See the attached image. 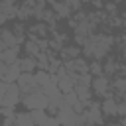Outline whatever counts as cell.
Returning <instances> with one entry per match:
<instances>
[{"label":"cell","instance_id":"d4e9b609","mask_svg":"<svg viewBox=\"0 0 126 126\" xmlns=\"http://www.w3.org/2000/svg\"><path fill=\"white\" fill-rule=\"evenodd\" d=\"M102 71H104V73H114V71H116V65H114L112 61H108V63L102 67Z\"/></svg>","mask_w":126,"mask_h":126},{"label":"cell","instance_id":"e0dca14e","mask_svg":"<svg viewBox=\"0 0 126 126\" xmlns=\"http://www.w3.org/2000/svg\"><path fill=\"white\" fill-rule=\"evenodd\" d=\"M53 4V14L55 16H59V18H63V16H69V8L65 6V4H59V2H51Z\"/></svg>","mask_w":126,"mask_h":126},{"label":"cell","instance_id":"8992f818","mask_svg":"<svg viewBox=\"0 0 126 126\" xmlns=\"http://www.w3.org/2000/svg\"><path fill=\"white\" fill-rule=\"evenodd\" d=\"M108 87H110V81H108L104 75L93 77V81H91V89H94V93H96V94H100V96H104V98L112 96V94L108 93Z\"/></svg>","mask_w":126,"mask_h":126},{"label":"cell","instance_id":"4316f807","mask_svg":"<svg viewBox=\"0 0 126 126\" xmlns=\"http://www.w3.org/2000/svg\"><path fill=\"white\" fill-rule=\"evenodd\" d=\"M106 10H108V14H110L112 18H116V4H110V2H108V4H106Z\"/></svg>","mask_w":126,"mask_h":126},{"label":"cell","instance_id":"f546056e","mask_svg":"<svg viewBox=\"0 0 126 126\" xmlns=\"http://www.w3.org/2000/svg\"><path fill=\"white\" fill-rule=\"evenodd\" d=\"M0 126H16V124H14V120H10V118H4V122H2Z\"/></svg>","mask_w":126,"mask_h":126},{"label":"cell","instance_id":"ffe728a7","mask_svg":"<svg viewBox=\"0 0 126 126\" xmlns=\"http://www.w3.org/2000/svg\"><path fill=\"white\" fill-rule=\"evenodd\" d=\"M45 30H47V28H45L43 24H37V26L30 28V35H35V37H37V35H43V33H45Z\"/></svg>","mask_w":126,"mask_h":126},{"label":"cell","instance_id":"d6a6232c","mask_svg":"<svg viewBox=\"0 0 126 126\" xmlns=\"http://www.w3.org/2000/svg\"><path fill=\"white\" fill-rule=\"evenodd\" d=\"M87 126H94V124H87Z\"/></svg>","mask_w":126,"mask_h":126},{"label":"cell","instance_id":"ba28073f","mask_svg":"<svg viewBox=\"0 0 126 126\" xmlns=\"http://www.w3.org/2000/svg\"><path fill=\"white\" fill-rule=\"evenodd\" d=\"M20 67H18V63H12V65H8V69H6V73L2 75V79L0 81H4L6 85H10V83H16L18 81V77H20Z\"/></svg>","mask_w":126,"mask_h":126},{"label":"cell","instance_id":"f1b7e54d","mask_svg":"<svg viewBox=\"0 0 126 126\" xmlns=\"http://www.w3.org/2000/svg\"><path fill=\"white\" fill-rule=\"evenodd\" d=\"M6 69H8V65H6V63H4L2 59H0V79H2V75L6 73Z\"/></svg>","mask_w":126,"mask_h":126},{"label":"cell","instance_id":"6da1fadb","mask_svg":"<svg viewBox=\"0 0 126 126\" xmlns=\"http://www.w3.org/2000/svg\"><path fill=\"white\" fill-rule=\"evenodd\" d=\"M20 100L24 102V106H26L28 110H45V106H47V98H45V94L41 93V89H35V91H32V93L24 94Z\"/></svg>","mask_w":126,"mask_h":126},{"label":"cell","instance_id":"4fadbf2b","mask_svg":"<svg viewBox=\"0 0 126 126\" xmlns=\"http://www.w3.org/2000/svg\"><path fill=\"white\" fill-rule=\"evenodd\" d=\"M14 124L16 126H33V122L30 118V112H18L14 116Z\"/></svg>","mask_w":126,"mask_h":126},{"label":"cell","instance_id":"7c38bea8","mask_svg":"<svg viewBox=\"0 0 126 126\" xmlns=\"http://www.w3.org/2000/svg\"><path fill=\"white\" fill-rule=\"evenodd\" d=\"M73 93L77 94V100L81 102H89L91 100V87H83V85H75Z\"/></svg>","mask_w":126,"mask_h":126},{"label":"cell","instance_id":"ac0fdd59","mask_svg":"<svg viewBox=\"0 0 126 126\" xmlns=\"http://www.w3.org/2000/svg\"><path fill=\"white\" fill-rule=\"evenodd\" d=\"M89 75H91V77H98V75H102V67H100V63L93 61V63L89 65Z\"/></svg>","mask_w":126,"mask_h":126},{"label":"cell","instance_id":"603a6c76","mask_svg":"<svg viewBox=\"0 0 126 126\" xmlns=\"http://www.w3.org/2000/svg\"><path fill=\"white\" fill-rule=\"evenodd\" d=\"M0 114L4 118H10V120H14V116H16L14 108H10V106H0Z\"/></svg>","mask_w":126,"mask_h":126},{"label":"cell","instance_id":"2e32d148","mask_svg":"<svg viewBox=\"0 0 126 126\" xmlns=\"http://www.w3.org/2000/svg\"><path fill=\"white\" fill-rule=\"evenodd\" d=\"M26 51H28V57H37L41 51H39V45H37V41H32V39H28L26 41Z\"/></svg>","mask_w":126,"mask_h":126},{"label":"cell","instance_id":"5b68a950","mask_svg":"<svg viewBox=\"0 0 126 126\" xmlns=\"http://www.w3.org/2000/svg\"><path fill=\"white\" fill-rule=\"evenodd\" d=\"M20 94H22V93H20L18 85H16V83H10L8 89H6V94H4L0 106H10V108H14V106L20 102Z\"/></svg>","mask_w":126,"mask_h":126},{"label":"cell","instance_id":"3957f363","mask_svg":"<svg viewBox=\"0 0 126 126\" xmlns=\"http://www.w3.org/2000/svg\"><path fill=\"white\" fill-rule=\"evenodd\" d=\"M16 85H18V89H20V93H22V94H28V93H32V91L39 89V87H37V83H35L33 73H20V77H18Z\"/></svg>","mask_w":126,"mask_h":126},{"label":"cell","instance_id":"277c9868","mask_svg":"<svg viewBox=\"0 0 126 126\" xmlns=\"http://www.w3.org/2000/svg\"><path fill=\"white\" fill-rule=\"evenodd\" d=\"M85 116H87V124H94V126H100L102 124V112H100V102H94V100H89V106L85 110Z\"/></svg>","mask_w":126,"mask_h":126},{"label":"cell","instance_id":"5bb4252c","mask_svg":"<svg viewBox=\"0 0 126 126\" xmlns=\"http://www.w3.org/2000/svg\"><path fill=\"white\" fill-rule=\"evenodd\" d=\"M30 118H32L33 126H41L45 122L47 114H45V110H30Z\"/></svg>","mask_w":126,"mask_h":126},{"label":"cell","instance_id":"1f68e13d","mask_svg":"<svg viewBox=\"0 0 126 126\" xmlns=\"http://www.w3.org/2000/svg\"><path fill=\"white\" fill-rule=\"evenodd\" d=\"M110 126H124V122H118V124H110Z\"/></svg>","mask_w":126,"mask_h":126},{"label":"cell","instance_id":"30bf717a","mask_svg":"<svg viewBox=\"0 0 126 126\" xmlns=\"http://www.w3.org/2000/svg\"><path fill=\"white\" fill-rule=\"evenodd\" d=\"M18 53H20V47H6L4 51H0V59L6 65H12L18 61Z\"/></svg>","mask_w":126,"mask_h":126},{"label":"cell","instance_id":"836d02e7","mask_svg":"<svg viewBox=\"0 0 126 126\" xmlns=\"http://www.w3.org/2000/svg\"><path fill=\"white\" fill-rule=\"evenodd\" d=\"M114 2H122V0H114Z\"/></svg>","mask_w":126,"mask_h":126},{"label":"cell","instance_id":"44dd1931","mask_svg":"<svg viewBox=\"0 0 126 126\" xmlns=\"http://www.w3.org/2000/svg\"><path fill=\"white\" fill-rule=\"evenodd\" d=\"M63 57H77L79 55V47H61Z\"/></svg>","mask_w":126,"mask_h":126},{"label":"cell","instance_id":"9a60e30c","mask_svg":"<svg viewBox=\"0 0 126 126\" xmlns=\"http://www.w3.org/2000/svg\"><path fill=\"white\" fill-rule=\"evenodd\" d=\"M33 77H35V83H37L39 89H43V87L51 81V75H49L47 71H37V73H33Z\"/></svg>","mask_w":126,"mask_h":126},{"label":"cell","instance_id":"4dcf8cb0","mask_svg":"<svg viewBox=\"0 0 126 126\" xmlns=\"http://www.w3.org/2000/svg\"><path fill=\"white\" fill-rule=\"evenodd\" d=\"M93 4H94L96 8H100V6H102V2H100V0H93Z\"/></svg>","mask_w":126,"mask_h":126},{"label":"cell","instance_id":"8fae6325","mask_svg":"<svg viewBox=\"0 0 126 126\" xmlns=\"http://www.w3.org/2000/svg\"><path fill=\"white\" fill-rule=\"evenodd\" d=\"M16 63H18V67H20L22 73H33V69H35V59L33 57H22Z\"/></svg>","mask_w":126,"mask_h":126},{"label":"cell","instance_id":"d6986e66","mask_svg":"<svg viewBox=\"0 0 126 126\" xmlns=\"http://www.w3.org/2000/svg\"><path fill=\"white\" fill-rule=\"evenodd\" d=\"M112 87L116 89V93H118V94H124V89H126V81H124L122 77H116V79H114V83H112Z\"/></svg>","mask_w":126,"mask_h":126},{"label":"cell","instance_id":"7402d4cb","mask_svg":"<svg viewBox=\"0 0 126 126\" xmlns=\"http://www.w3.org/2000/svg\"><path fill=\"white\" fill-rule=\"evenodd\" d=\"M63 102H65V104H69V106H73V104L77 102V94H75L73 91L65 93V94H63Z\"/></svg>","mask_w":126,"mask_h":126},{"label":"cell","instance_id":"484cf974","mask_svg":"<svg viewBox=\"0 0 126 126\" xmlns=\"http://www.w3.org/2000/svg\"><path fill=\"white\" fill-rule=\"evenodd\" d=\"M116 114H118V116H124V114H126V104H124V102H118V104H116Z\"/></svg>","mask_w":126,"mask_h":126},{"label":"cell","instance_id":"7a4b0ae2","mask_svg":"<svg viewBox=\"0 0 126 126\" xmlns=\"http://www.w3.org/2000/svg\"><path fill=\"white\" fill-rule=\"evenodd\" d=\"M55 118H57L59 126H75L77 114H75V110H73L69 104H65L63 98H61V104H59V108H57V112H55Z\"/></svg>","mask_w":126,"mask_h":126},{"label":"cell","instance_id":"9c48e42d","mask_svg":"<svg viewBox=\"0 0 126 126\" xmlns=\"http://www.w3.org/2000/svg\"><path fill=\"white\" fill-rule=\"evenodd\" d=\"M116 100L112 98V96H108V98H104L102 102H100V112H102V116H116Z\"/></svg>","mask_w":126,"mask_h":126},{"label":"cell","instance_id":"52a82bcc","mask_svg":"<svg viewBox=\"0 0 126 126\" xmlns=\"http://www.w3.org/2000/svg\"><path fill=\"white\" fill-rule=\"evenodd\" d=\"M0 39L6 47H20V43L24 41V35H16L12 30H0Z\"/></svg>","mask_w":126,"mask_h":126},{"label":"cell","instance_id":"cb8c5ba5","mask_svg":"<svg viewBox=\"0 0 126 126\" xmlns=\"http://www.w3.org/2000/svg\"><path fill=\"white\" fill-rule=\"evenodd\" d=\"M41 126H59V122H57V118H55V116H47V118H45V122H43Z\"/></svg>","mask_w":126,"mask_h":126},{"label":"cell","instance_id":"83f0119b","mask_svg":"<svg viewBox=\"0 0 126 126\" xmlns=\"http://www.w3.org/2000/svg\"><path fill=\"white\" fill-rule=\"evenodd\" d=\"M6 89H8V85H6L4 81H0V104H2V98H4V94H6Z\"/></svg>","mask_w":126,"mask_h":126}]
</instances>
